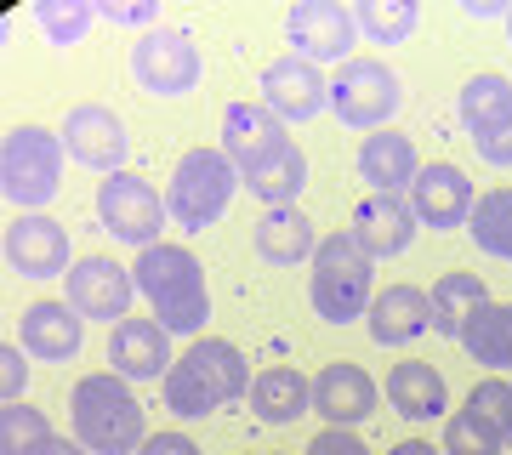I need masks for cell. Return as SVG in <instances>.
<instances>
[{
	"mask_svg": "<svg viewBox=\"0 0 512 455\" xmlns=\"http://www.w3.org/2000/svg\"><path fill=\"white\" fill-rule=\"evenodd\" d=\"M57 137H63V154L80 160L86 171H97V177H120L126 171V154H131L126 120L114 109H103V103H74L63 114V131Z\"/></svg>",
	"mask_w": 512,
	"mask_h": 455,
	"instance_id": "12",
	"label": "cell"
},
{
	"mask_svg": "<svg viewBox=\"0 0 512 455\" xmlns=\"http://www.w3.org/2000/svg\"><path fill=\"white\" fill-rule=\"evenodd\" d=\"M456 114H461V126H467V137L484 126H495V120H507L512 114V80L507 74H467V86H461L456 97Z\"/></svg>",
	"mask_w": 512,
	"mask_h": 455,
	"instance_id": "29",
	"label": "cell"
},
{
	"mask_svg": "<svg viewBox=\"0 0 512 455\" xmlns=\"http://www.w3.org/2000/svg\"><path fill=\"white\" fill-rule=\"evenodd\" d=\"M467 410H473V416H484L495 433L512 444V382H507V376H484V382L467 393Z\"/></svg>",
	"mask_w": 512,
	"mask_h": 455,
	"instance_id": "35",
	"label": "cell"
},
{
	"mask_svg": "<svg viewBox=\"0 0 512 455\" xmlns=\"http://www.w3.org/2000/svg\"><path fill=\"white\" fill-rule=\"evenodd\" d=\"M313 416H325V427H359L376 416V382L348 359L325 364L313 376Z\"/></svg>",
	"mask_w": 512,
	"mask_h": 455,
	"instance_id": "19",
	"label": "cell"
},
{
	"mask_svg": "<svg viewBox=\"0 0 512 455\" xmlns=\"http://www.w3.org/2000/svg\"><path fill=\"white\" fill-rule=\"evenodd\" d=\"M473 148H478V160L495 165V171H512V114L507 120H495V126L473 131Z\"/></svg>",
	"mask_w": 512,
	"mask_h": 455,
	"instance_id": "37",
	"label": "cell"
},
{
	"mask_svg": "<svg viewBox=\"0 0 512 455\" xmlns=\"http://www.w3.org/2000/svg\"><path fill=\"white\" fill-rule=\"evenodd\" d=\"M484 302H490V296H484V279H478V273H444L439 285L427 291V308H433V330L456 342L461 325H467V319H473V313L484 308Z\"/></svg>",
	"mask_w": 512,
	"mask_h": 455,
	"instance_id": "28",
	"label": "cell"
},
{
	"mask_svg": "<svg viewBox=\"0 0 512 455\" xmlns=\"http://www.w3.org/2000/svg\"><path fill=\"white\" fill-rule=\"evenodd\" d=\"M410 211H416L421 228H433V234H456V228H467V217H473V182H467V171L450 160H433L421 165V177L410 182Z\"/></svg>",
	"mask_w": 512,
	"mask_h": 455,
	"instance_id": "14",
	"label": "cell"
},
{
	"mask_svg": "<svg viewBox=\"0 0 512 455\" xmlns=\"http://www.w3.org/2000/svg\"><path fill=\"white\" fill-rule=\"evenodd\" d=\"M251 410L262 427H291L313 410V382L296 370V364H268L251 382Z\"/></svg>",
	"mask_w": 512,
	"mask_h": 455,
	"instance_id": "25",
	"label": "cell"
},
{
	"mask_svg": "<svg viewBox=\"0 0 512 455\" xmlns=\"http://www.w3.org/2000/svg\"><path fill=\"white\" fill-rule=\"evenodd\" d=\"M131 273H137V296H143L148 313L171 336H200L211 325V285H205L200 256L188 251V245H165L160 239V245L137 251Z\"/></svg>",
	"mask_w": 512,
	"mask_h": 455,
	"instance_id": "2",
	"label": "cell"
},
{
	"mask_svg": "<svg viewBox=\"0 0 512 455\" xmlns=\"http://www.w3.org/2000/svg\"><path fill=\"white\" fill-rule=\"evenodd\" d=\"M353 23L370 46H404L421 29V6H410V0H359Z\"/></svg>",
	"mask_w": 512,
	"mask_h": 455,
	"instance_id": "31",
	"label": "cell"
},
{
	"mask_svg": "<svg viewBox=\"0 0 512 455\" xmlns=\"http://www.w3.org/2000/svg\"><path fill=\"white\" fill-rule=\"evenodd\" d=\"M256 455H279V450H256Z\"/></svg>",
	"mask_w": 512,
	"mask_h": 455,
	"instance_id": "44",
	"label": "cell"
},
{
	"mask_svg": "<svg viewBox=\"0 0 512 455\" xmlns=\"http://www.w3.org/2000/svg\"><path fill=\"white\" fill-rule=\"evenodd\" d=\"M97 222H103L109 239H120L131 251H148V245H160L171 211H165V194H154L148 177L120 171V177L97 182Z\"/></svg>",
	"mask_w": 512,
	"mask_h": 455,
	"instance_id": "8",
	"label": "cell"
},
{
	"mask_svg": "<svg viewBox=\"0 0 512 455\" xmlns=\"http://www.w3.org/2000/svg\"><path fill=\"white\" fill-rule=\"evenodd\" d=\"M69 421L74 438L92 455H137L148 444V416L131 382H120L114 370H97V376H80L69 393Z\"/></svg>",
	"mask_w": 512,
	"mask_h": 455,
	"instance_id": "3",
	"label": "cell"
},
{
	"mask_svg": "<svg viewBox=\"0 0 512 455\" xmlns=\"http://www.w3.org/2000/svg\"><path fill=\"white\" fill-rule=\"evenodd\" d=\"M291 137H285V120H279L262 97H239V103H228L222 109V154L234 160V171L245 177V171H256V165L268 160L274 148H285Z\"/></svg>",
	"mask_w": 512,
	"mask_h": 455,
	"instance_id": "16",
	"label": "cell"
},
{
	"mask_svg": "<svg viewBox=\"0 0 512 455\" xmlns=\"http://www.w3.org/2000/svg\"><path fill=\"white\" fill-rule=\"evenodd\" d=\"M239 188H245V194H256L268 211H274V205H296V200H302V188H308V154H302L296 143L274 148V154L256 165V171H245V177H239Z\"/></svg>",
	"mask_w": 512,
	"mask_h": 455,
	"instance_id": "27",
	"label": "cell"
},
{
	"mask_svg": "<svg viewBox=\"0 0 512 455\" xmlns=\"http://www.w3.org/2000/svg\"><path fill=\"white\" fill-rule=\"evenodd\" d=\"M35 23H40V35L52 40L57 52H69V46H80L86 29L97 23V0H40Z\"/></svg>",
	"mask_w": 512,
	"mask_h": 455,
	"instance_id": "32",
	"label": "cell"
},
{
	"mask_svg": "<svg viewBox=\"0 0 512 455\" xmlns=\"http://www.w3.org/2000/svg\"><path fill=\"white\" fill-rule=\"evenodd\" d=\"M239 194V171L222 148H188L171 182H165V211L177 228L200 234V228H217L228 217V205Z\"/></svg>",
	"mask_w": 512,
	"mask_h": 455,
	"instance_id": "6",
	"label": "cell"
},
{
	"mask_svg": "<svg viewBox=\"0 0 512 455\" xmlns=\"http://www.w3.org/2000/svg\"><path fill=\"white\" fill-rule=\"evenodd\" d=\"M126 69L148 97H188L200 86L205 57H200V40L188 29H148V35H137Z\"/></svg>",
	"mask_w": 512,
	"mask_h": 455,
	"instance_id": "9",
	"label": "cell"
},
{
	"mask_svg": "<svg viewBox=\"0 0 512 455\" xmlns=\"http://www.w3.org/2000/svg\"><path fill=\"white\" fill-rule=\"evenodd\" d=\"M97 18L120 29H160V0H97Z\"/></svg>",
	"mask_w": 512,
	"mask_h": 455,
	"instance_id": "36",
	"label": "cell"
},
{
	"mask_svg": "<svg viewBox=\"0 0 512 455\" xmlns=\"http://www.w3.org/2000/svg\"><path fill=\"white\" fill-rule=\"evenodd\" d=\"M467 18H512V6H495V0H461Z\"/></svg>",
	"mask_w": 512,
	"mask_h": 455,
	"instance_id": "42",
	"label": "cell"
},
{
	"mask_svg": "<svg viewBox=\"0 0 512 455\" xmlns=\"http://www.w3.org/2000/svg\"><path fill=\"white\" fill-rule=\"evenodd\" d=\"M467 234L484 256L495 262H512V188H490V194H478L473 217H467Z\"/></svg>",
	"mask_w": 512,
	"mask_h": 455,
	"instance_id": "30",
	"label": "cell"
},
{
	"mask_svg": "<svg viewBox=\"0 0 512 455\" xmlns=\"http://www.w3.org/2000/svg\"><path fill=\"white\" fill-rule=\"evenodd\" d=\"M456 342L467 347V359L484 364L490 376H507L512 370V302H484V308L461 325Z\"/></svg>",
	"mask_w": 512,
	"mask_h": 455,
	"instance_id": "26",
	"label": "cell"
},
{
	"mask_svg": "<svg viewBox=\"0 0 512 455\" xmlns=\"http://www.w3.org/2000/svg\"><path fill=\"white\" fill-rule=\"evenodd\" d=\"M86 342V319L69 302H29L18 319V347L40 364H69Z\"/></svg>",
	"mask_w": 512,
	"mask_h": 455,
	"instance_id": "18",
	"label": "cell"
},
{
	"mask_svg": "<svg viewBox=\"0 0 512 455\" xmlns=\"http://www.w3.org/2000/svg\"><path fill=\"white\" fill-rule=\"evenodd\" d=\"M285 40H291L296 57H308L313 69L325 63H353V46H359V23H353V6L342 0H296L285 12Z\"/></svg>",
	"mask_w": 512,
	"mask_h": 455,
	"instance_id": "10",
	"label": "cell"
},
{
	"mask_svg": "<svg viewBox=\"0 0 512 455\" xmlns=\"http://www.w3.org/2000/svg\"><path fill=\"white\" fill-rule=\"evenodd\" d=\"M262 103L285 120V126H302V120H313V114H325L330 103V80L325 69H313L308 57H274L268 69H262Z\"/></svg>",
	"mask_w": 512,
	"mask_h": 455,
	"instance_id": "15",
	"label": "cell"
},
{
	"mask_svg": "<svg viewBox=\"0 0 512 455\" xmlns=\"http://www.w3.org/2000/svg\"><path fill=\"white\" fill-rule=\"evenodd\" d=\"M171 330L160 319H120L109 330V370L120 382H165L171 376Z\"/></svg>",
	"mask_w": 512,
	"mask_h": 455,
	"instance_id": "17",
	"label": "cell"
},
{
	"mask_svg": "<svg viewBox=\"0 0 512 455\" xmlns=\"http://www.w3.org/2000/svg\"><path fill=\"white\" fill-rule=\"evenodd\" d=\"M23 387H29V353L23 347H0V404H23Z\"/></svg>",
	"mask_w": 512,
	"mask_h": 455,
	"instance_id": "38",
	"label": "cell"
},
{
	"mask_svg": "<svg viewBox=\"0 0 512 455\" xmlns=\"http://www.w3.org/2000/svg\"><path fill=\"white\" fill-rule=\"evenodd\" d=\"M365 325H370V342H376V347H410V342H421V336L433 330L427 291H416V285H387V291H376Z\"/></svg>",
	"mask_w": 512,
	"mask_h": 455,
	"instance_id": "20",
	"label": "cell"
},
{
	"mask_svg": "<svg viewBox=\"0 0 512 455\" xmlns=\"http://www.w3.org/2000/svg\"><path fill=\"white\" fill-rule=\"evenodd\" d=\"M251 364L239 353L234 342H222V336H194L188 353H177L171 364V376L160 382L165 393V410L177 421H205L217 416L222 404H239L251 399Z\"/></svg>",
	"mask_w": 512,
	"mask_h": 455,
	"instance_id": "1",
	"label": "cell"
},
{
	"mask_svg": "<svg viewBox=\"0 0 512 455\" xmlns=\"http://www.w3.org/2000/svg\"><path fill=\"white\" fill-rule=\"evenodd\" d=\"M308 302L325 325H353L370 313V273L376 256L353 228H336L330 239H319V251L308 262Z\"/></svg>",
	"mask_w": 512,
	"mask_h": 455,
	"instance_id": "4",
	"label": "cell"
},
{
	"mask_svg": "<svg viewBox=\"0 0 512 455\" xmlns=\"http://www.w3.org/2000/svg\"><path fill=\"white\" fill-rule=\"evenodd\" d=\"M302 455H376V450H370V444L353 433V427H325V433L313 438Z\"/></svg>",
	"mask_w": 512,
	"mask_h": 455,
	"instance_id": "39",
	"label": "cell"
},
{
	"mask_svg": "<svg viewBox=\"0 0 512 455\" xmlns=\"http://www.w3.org/2000/svg\"><path fill=\"white\" fill-rule=\"evenodd\" d=\"M63 137L46 126H12L0 137V194L6 205H18L23 217L29 211H46L63 188Z\"/></svg>",
	"mask_w": 512,
	"mask_h": 455,
	"instance_id": "5",
	"label": "cell"
},
{
	"mask_svg": "<svg viewBox=\"0 0 512 455\" xmlns=\"http://www.w3.org/2000/svg\"><path fill=\"white\" fill-rule=\"evenodd\" d=\"M387 455H444L439 444H427V438H404V444H393Z\"/></svg>",
	"mask_w": 512,
	"mask_h": 455,
	"instance_id": "43",
	"label": "cell"
},
{
	"mask_svg": "<svg viewBox=\"0 0 512 455\" xmlns=\"http://www.w3.org/2000/svg\"><path fill=\"white\" fill-rule=\"evenodd\" d=\"M382 399L393 404V416H404V421H439V416H450V387H444V376L433 370V364H421V359H404V364L387 370Z\"/></svg>",
	"mask_w": 512,
	"mask_h": 455,
	"instance_id": "23",
	"label": "cell"
},
{
	"mask_svg": "<svg viewBox=\"0 0 512 455\" xmlns=\"http://www.w3.org/2000/svg\"><path fill=\"white\" fill-rule=\"evenodd\" d=\"M404 109V80L376 57H353L330 80V114L348 131H387V120Z\"/></svg>",
	"mask_w": 512,
	"mask_h": 455,
	"instance_id": "7",
	"label": "cell"
},
{
	"mask_svg": "<svg viewBox=\"0 0 512 455\" xmlns=\"http://www.w3.org/2000/svg\"><path fill=\"white\" fill-rule=\"evenodd\" d=\"M0 251H6V268L18 279H57V273L69 279V268H74L69 228L57 217H46V211H29V217L12 222L6 239H0Z\"/></svg>",
	"mask_w": 512,
	"mask_h": 455,
	"instance_id": "13",
	"label": "cell"
},
{
	"mask_svg": "<svg viewBox=\"0 0 512 455\" xmlns=\"http://www.w3.org/2000/svg\"><path fill=\"white\" fill-rule=\"evenodd\" d=\"M421 177V154L404 131H370L359 143V182H370V194H410V182Z\"/></svg>",
	"mask_w": 512,
	"mask_h": 455,
	"instance_id": "21",
	"label": "cell"
},
{
	"mask_svg": "<svg viewBox=\"0 0 512 455\" xmlns=\"http://www.w3.org/2000/svg\"><path fill=\"white\" fill-rule=\"evenodd\" d=\"M137 455H205L188 433H148V444Z\"/></svg>",
	"mask_w": 512,
	"mask_h": 455,
	"instance_id": "40",
	"label": "cell"
},
{
	"mask_svg": "<svg viewBox=\"0 0 512 455\" xmlns=\"http://www.w3.org/2000/svg\"><path fill=\"white\" fill-rule=\"evenodd\" d=\"M52 438V421L35 404H0V455H29Z\"/></svg>",
	"mask_w": 512,
	"mask_h": 455,
	"instance_id": "33",
	"label": "cell"
},
{
	"mask_svg": "<svg viewBox=\"0 0 512 455\" xmlns=\"http://www.w3.org/2000/svg\"><path fill=\"white\" fill-rule=\"evenodd\" d=\"M507 35H512V18H507Z\"/></svg>",
	"mask_w": 512,
	"mask_h": 455,
	"instance_id": "45",
	"label": "cell"
},
{
	"mask_svg": "<svg viewBox=\"0 0 512 455\" xmlns=\"http://www.w3.org/2000/svg\"><path fill=\"white\" fill-rule=\"evenodd\" d=\"M353 234L370 245V256L382 262V256H399L410 251V239H416V211H410V200L404 194H365V200L353 205Z\"/></svg>",
	"mask_w": 512,
	"mask_h": 455,
	"instance_id": "22",
	"label": "cell"
},
{
	"mask_svg": "<svg viewBox=\"0 0 512 455\" xmlns=\"http://www.w3.org/2000/svg\"><path fill=\"white\" fill-rule=\"evenodd\" d=\"M29 455H92L86 450V444H80V438H46V444H40V450H29Z\"/></svg>",
	"mask_w": 512,
	"mask_h": 455,
	"instance_id": "41",
	"label": "cell"
},
{
	"mask_svg": "<svg viewBox=\"0 0 512 455\" xmlns=\"http://www.w3.org/2000/svg\"><path fill=\"white\" fill-rule=\"evenodd\" d=\"M444 455H507V438L495 433L484 416L456 410V416L444 421Z\"/></svg>",
	"mask_w": 512,
	"mask_h": 455,
	"instance_id": "34",
	"label": "cell"
},
{
	"mask_svg": "<svg viewBox=\"0 0 512 455\" xmlns=\"http://www.w3.org/2000/svg\"><path fill=\"white\" fill-rule=\"evenodd\" d=\"M319 251V228L302 205H274V211H262L256 222V256L268 262V268H296V262H313Z\"/></svg>",
	"mask_w": 512,
	"mask_h": 455,
	"instance_id": "24",
	"label": "cell"
},
{
	"mask_svg": "<svg viewBox=\"0 0 512 455\" xmlns=\"http://www.w3.org/2000/svg\"><path fill=\"white\" fill-rule=\"evenodd\" d=\"M63 302H69L86 325H120L131 319V302H137V273L114 256H80L63 279Z\"/></svg>",
	"mask_w": 512,
	"mask_h": 455,
	"instance_id": "11",
	"label": "cell"
}]
</instances>
